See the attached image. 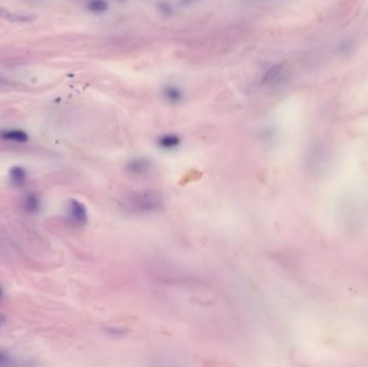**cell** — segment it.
Masks as SVG:
<instances>
[{
  "label": "cell",
  "instance_id": "6da1fadb",
  "mask_svg": "<svg viewBox=\"0 0 368 367\" xmlns=\"http://www.w3.org/2000/svg\"><path fill=\"white\" fill-rule=\"evenodd\" d=\"M287 72L288 68L285 64H277L266 71L263 76V83L268 86H277L286 80Z\"/></svg>",
  "mask_w": 368,
  "mask_h": 367
},
{
  "label": "cell",
  "instance_id": "7a4b0ae2",
  "mask_svg": "<svg viewBox=\"0 0 368 367\" xmlns=\"http://www.w3.org/2000/svg\"><path fill=\"white\" fill-rule=\"evenodd\" d=\"M131 205L136 207L138 210L149 211L160 205V198L151 192L140 193L139 195L133 196Z\"/></svg>",
  "mask_w": 368,
  "mask_h": 367
},
{
  "label": "cell",
  "instance_id": "3957f363",
  "mask_svg": "<svg viewBox=\"0 0 368 367\" xmlns=\"http://www.w3.org/2000/svg\"><path fill=\"white\" fill-rule=\"evenodd\" d=\"M68 214L70 219L78 224H85L87 222V211L85 206L75 199H70L68 203Z\"/></svg>",
  "mask_w": 368,
  "mask_h": 367
},
{
  "label": "cell",
  "instance_id": "277c9868",
  "mask_svg": "<svg viewBox=\"0 0 368 367\" xmlns=\"http://www.w3.org/2000/svg\"><path fill=\"white\" fill-rule=\"evenodd\" d=\"M0 18L12 22V23H30V22L35 21L36 16L31 15V14L12 12V11L0 7Z\"/></svg>",
  "mask_w": 368,
  "mask_h": 367
},
{
  "label": "cell",
  "instance_id": "5b68a950",
  "mask_svg": "<svg viewBox=\"0 0 368 367\" xmlns=\"http://www.w3.org/2000/svg\"><path fill=\"white\" fill-rule=\"evenodd\" d=\"M0 139L25 143L28 141V135L26 131L22 129H3L0 130Z\"/></svg>",
  "mask_w": 368,
  "mask_h": 367
},
{
  "label": "cell",
  "instance_id": "8992f818",
  "mask_svg": "<svg viewBox=\"0 0 368 367\" xmlns=\"http://www.w3.org/2000/svg\"><path fill=\"white\" fill-rule=\"evenodd\" d=\"M163 96L170 104H179L183 100V92L176 85H166L163 88Z\"/></svg>",
  "mask_w": 368,
  "mask_h": 367
},
{
  "label": "cell",
  "instance_id": "52a82bcc",
  "mask_svg": "<svg viewBox=\"0 0 368 367\" xmlns=\"http://www.w3.org/2000/svg\"><path fill=\"white\" fill-rule=\"evenodd\" d=\"M181 140L177 135L168 133V135H164L159 139V146L164 150H173L180 146Z\"/></svg>",
  "mask_w": 368,
  "mask_h": 367
},
{
  "label": "cell",
  "instance_id": "ba28073f",
  "mask_svg": "<svg viewBox=\"0 0 368 367\" xmlns=\"http://www.w3.org/2000/svg\"><path fill=\"white\" fill-rule=\"evenodd\" d=\"M128 169L136 175H143L146 172H149V170L151 169V164L148 160L144 159H137L133 160L130 162Z\"/></svg>",
  "mask_w": 368,
  "mask_h": 367
},
{
  "label": "cell",
  "instance_id": "9c48e42d",
  "mask_svg": "<svg viewBox=\"0 0 368 367\" xmlns=\"http://www.w3.org/2000/svg\"><path fill=\"white\" fill-rule=\"evenodd\" d=\"M10 180L14 185L21 186L23 185L26 181V171L24 168H22L20 166H14L9 171Z\"/></svg>",
  "mask_w": 368,
  "mask_h": 367
},
{
  "label": "cell",
  "instance_id": "30bf717a",
  "mask_svg": "<svg viewBox=\"0 0 368 367\" xmlns=\"http://www.w3.org/2000/svg\"><path fill=\"white\" fill-rule=\"evenodd\" d=\"M108 8L109 5L107 0H88V3L86 4V9L95 14L105 13Z\"/></svg>",
  "mask_w": 368,
  "mask_h": 367
},
{
  "label": "cell",
  "instance_id": "8fae6325",
  "mask_svg": "<svg viewBox=\"0 0 368 367\" xmlns=\"http://www.w3.org/2000/svg\"><path fill=\"white\" fill-rule=\"evenodd\" d=\"M24 205H25V209L29 211V213H36L40 207L39 199L35 194H27Z\"/></svg>",
  "mask_w": 368,
  "mask_h": 367
},
{
  "label": "cell",
  "instance_id": "7c38bea8",
  "mask_svg": "<svg viewBox=\"0 0 368 367\" xmlns=\"http://www.w3.org/2000/svg\"><path fill=\"white\" fill-rule=\"evenodd\" d=\"M160 11L165 15H169V13L172 12V8L169 4L162 3V4H160Z\"/></svg>",
  "mask_w": 368,
  "mask_h": 367
},
{
  "label": "cell",
  "instance_id": "4fadbf2b",
  "mask_svg": "<svg viewBox=\"0 0 368 367\" xmlns=\"http://www.w3.org/2000/svg\"><path fill=\"white\" fill-rule=\"evenodd\" d=\"M8 364H10L9 359L6 357V355H5L4 353L0 352V366H3V365H8Z\"/></svg>",
  "mask_w": 368,
  "mask_h": 367
},
{
  "label": "cell",
  "instance_id": "5bb4252c",
  "mask_svg": "<svg viewBox=\"0 0 368 367\" xmlns=\"http://www.w3.org/2000/svg\"><path fill=\"white\" fill-rule=\"evenodd\" d=\"M9 84V81L6 79V78L0 75V87H4V86H7Z\"/></svg>",
  "mask_w": 368,
  "mask_h": 367
},
{
  "label": "cell",
  "instance_id": "9a60e30c",
  "mask_svg": "<svg viewBox=\"0 0 368 367\" xmlns=\"http://www.w3.org/2000/svg\"><path fill=\"white\" fill-rule=\"evenodd\" d=\"M6 320H7V319H6V316L3 315V314H0V327H2V326L4 325Z\"/></svg>",
  "mask_w": 368,
  "mask_h": 367
},
{
  "label": "cell",
  "instance_id": "2e32d148",
  "mask_svg": "<svg viewBox=\"0 0 368 367\" xmlns=\"http://www.w3.org/2000/svg\"><path fill=\"white\" fill-rule=\"evenodd\" d=\"M0 296H2V288H0Z\"/></svg>",
  "mask_w": 368,
  "mask_h": 367
}]
</instances>
